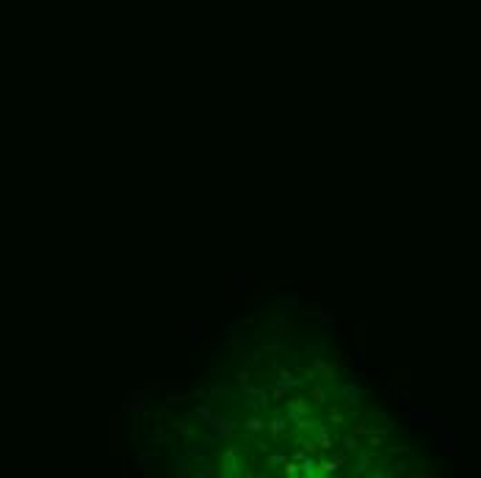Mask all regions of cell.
<instances>
[{
    "instance_id": "obj_5",
    "label": "cell",
    "mask_w": 481,
    "mask_h": 478,
    "mask_svg": "<svg viewBox=\"0 0 481 478\" xmlns=\"http://www.w3.org/2000/svg\"><path fill=\"white\" fill-rule=\"evenodd\" d=\"M188 337H191V340H197V337H202V334H199V332H202V326H199V324H194V326H188Z\"/></svg>"
},
{
    "instance_id": "obj_4",
    "label": "cell",
    "mask_w": 481,
    "mask_h": 478,
    "mask_svg": "<svg viewBox=\"0 0 481 478\" xmlns=\"http://www.w3.org/2000/svg\"><path fill=\"white\" fill-rule=\"evenodd\" d=\"M282 461H285V456H282V453H279V451H277L274 456H271V459H268V467H277V464H282Z\"/></svg>"
},
{
    "instance_id": "obj_1",
    "label": "cell",
    "mask_w": 481,
    "mask_h": 478,
    "mask_svg": "<svg viewBox=\"0 0 481 478\" xmlns=\"http://www.w3.org/2000/svg\"><path fill=\"white\" fill-rule=\"evenodd\" d=\"M197 418L205 420L207 428H213L216 423H219V415H216V412H210V406H197Z\"/></svg>"
},
{
    "instance_id": "obj_2",
    "label": "cell",
    "mask_w": 481,
    "mask_h": 478,
    "mask_svg": "<svg viewBox=\"0 0 481 478\" xmlns=\"http://www.w3.org/2000/svg\"><path fill=\"white\" fill-rule=\"evenodd\" d=\"M246 428H249V431H260L263 423H260V418H252V420H246Z\"/></svg>"
},
{
    "instance_id": "obj_3",
    "label": "cell",
    "mask_w": 481,
    "mask_h": 478,
    "mask_svg": "<svg viewBox=\"0 0 481 478\" xmlns=\"http://www.w3.org/2000/svg\"><path fill=\"white\" fill-rule=\"evenodd\" d=\"M232 288H235V291H232L235 296H243V293H246V291H243V288H246V282L238 279V282H232Z\"/></svg>"
}]
</instances>
